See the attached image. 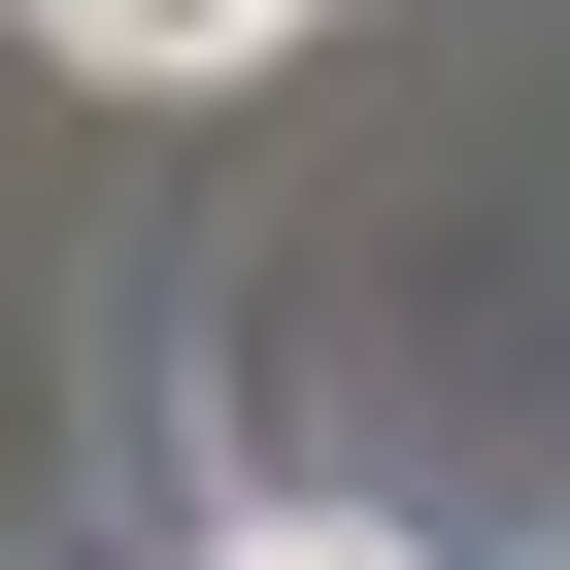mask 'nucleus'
I'll return each instance as SVG.
<instances>
[{"instance_id": "nucleus-1", "label": "nucleus", "mask_w": 570, "mask_h": 570, "mask_svg": "<svg viewBox=\"0 0 570 570\" xmlns=\"http://www.w3.org/2000/svg\"><path fill=\"white\" fill-rule=\"evenodd\" d=\"M35 35H68V68H135V101H202V68H268V35H303V0H35Z\"/></svg>"}, {"instance_id": "nucleus-2", "label": "nucleus", "mask_w": 570, "mask_h": 570, "mask_svg": "<svg viewBox=\"0 0 570 570\" xmlns=\"http://www.w3.org/2000/svg\"><path fill=\"white\" fill-rule=\"evenodd\" d=\"M202 570H436V537H370V503H268V537H202Z\"/></svg>"}]
</instances>
